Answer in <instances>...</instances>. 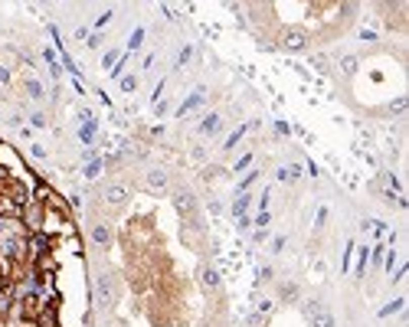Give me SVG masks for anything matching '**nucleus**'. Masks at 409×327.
Returning a JSON list of instances; mask_svg holds the SVG:
<instances>
[{
	"label": "nucleus",
	"instance_id": "2",
	"mask_svg": "<svg viewBox=\"0 0 409 327\" xmlns=\"http://www.w3.org/2000/svg\"><path fill=\"white\" fill-rule=\"evenodd\" d=\"M304 317L311 321V327H334L331 311H324L321 301H304Z\"/></svg>",
	"mask_w": 409,
	"mask_h": 327
},
{
	"label": "nucleus",
	"instance_id": "4",
	"mask_svg": "<svg viewBox=\"0 0 409 327\" xmlns=\"http://www.w3.org/2000/svg\"><path fill=\"white\" fill-rule=\"evenodd\" d=\"M174 210L180 213V216H190L193 210H197V200H193V193H187V190H180L177 197H174Z\"/></svg>",
	"mask_w": 409,
	"mask_h": 327
},
{
	"label": "nucleus",
	"instance_id": "10",
	"mask_svg": "<svg viewBox=\"0 0 409 327\" xmlns=\"http://www.w3.org/2000/svg\"><path fill=\"white\" fill-rule=\"evenodd\" d=\"M7 193H10V200H13L17 206H26V186H23V183L10 180V183H7Z\"/></svg>",
	"mask_w": 409,
	"mask_h": 327
},
{
	"label": "nucleus",
	"instance_id": "22",
	"mask_svg": "<svg viewBox=\"0 0 409 327\" xmlns=\"http://www.w3.org/2000/svg\"><path fill=\"white\" fill-rule=\"evenodd\" d=\"M134 88H138V79H134V75H124V79H121V92H134Z\"/></svg>",
	"mask_w": 409,
	"mask_h": 327
},
{
	"label": "nucleus",
	"instance_id": "24",
	"mask_svg": "<svg viewBox=\"0 0 409 327\" xmlns=\"http://www.w3.org/2000/svg\"><path fill=\"white\" fill-rule=\"evenodd\" d=\"M295 295H298V288H295V285H282V298H285V301H292Z\"/></svg>",
	"mask_w": 409,
	"mask_h": 327
},
{
	"label": "nucleus",
	"instance_id": "20",
	"mask_svg": "<svg viewBox=\"0 0 409 327\" xmlns=\"http://www.w3.org/2000/svg\"><path fill=\"white\" fill-rule=\"evenodd\" d=\"M79 134H82V141H92V134H95V121H85V124H82V131H79Z\"/></svg>",
	"mask_w": 409,
	"mask_h": 327
},
{
	"label": "nucleus",
	"instance_id": "18",
	"mask_svg": "<svg viewBox=\"0 0 409 327\" xmlns=\"http://www.w3.org/2000/svg\"><path fill=\"white\" fill-rule=\"evenodd\" d=\"M99 173H102V161L95 157V161H88V164H85V177H99Z\"/></svg>",
	"mask_w": 409,
	"mask_h": 327
},
{
	"label": "nucleus",
	"instance_id": "1",
	"mask_svg": "<svg viewBox=\"0 0 409 327\" xmlns=\"http://www.w3.org/2000/svg\"><path fill=\"white\" fill-rule=\"evenodd\" d=\"M118 291H121L118 275H112V272L99 275V282H95V304H99V308H112L118 301Z\"/></svg>",
	"mask_w": 409,
	"mask_h": 327
},
{
	"label": "nucleus",
	"instance_id": "23",
	"mask_svg": "<svg viewBox=\"0 0 409 327\" xmlns=\"http://www.w3.org/2000/svg\"><path fill=\"white\" fill-rule=\"evenodd\" d=\"M26 92H30L33 99H43V85H39V82H26Z\"/></svg>",
	"mask_w": 409,
	"mask_h": 327
},
{
	"label": "nucleus",
	"instance_id": "25",
	"mask_svg": "<svg viewBox=\"0 0 409 327\" xmlns=\"http://www.w3.org/2000/svg\"><path fill=\"white\" fill-rule=\"evenodd\" d=\"M249 164H252V154H246V157H239V161H236V167H233V170H246V167Z\"/></svg>",
	"mask_w": 409,
	"mask_h": 327
},
{
	"label": "nucleus",
	"instance_id": "12",
	"mask_svg": "<svg viewBox=\"0 0 409 327\" xmlns=\"http://www.w3.org/2000/svg\"><path fill=\"white\" fill-rule=\"evenodd\" d=\"M246 131H249V124H242V128H236V131H233V134H230V137H226V144H223V148H226V151H233V148H236V144H239V141H242V134H246Z\"/></svg>",
	"mask_w": 409,
	"mask_h": 327
},
{
	"label": "nucleus",
	"instance_id": "21",
	"mask_svg": "<svg viewBox=\"0 0 409 327\" xmlns=\"http://www.w3.org/2000/svg\"><path fill=\"white\" fill-rule=\"evenodd\" d=\"M141 43H144V30H134V33H131V39H128V50H138Z\"/></svg>",
	"mask_w": 409,
	"mask_h": 327
},
{
	"label": "nucleus",
	"instance_id": "11",
	"mask_svg": "<svg viewBox=\"0 0 409 327\" xmlns=\"http://www.w3.org/2000/svg\"><path fill=\"white\" fill-rule=\"evenodd\" d=\"M200 102H203V88H197V92H193L190 99H187L184 105H180V111H177V115H187V111H190V108H197Z\"/></svg>",
	"mask_w": 409,
	"mask_h": 327
},
{
	"label": "nucleus",
	"instance_id": "28",
	"mask_svg": "<svg viewBox=\"0 0 409 327\" xmlns=\"http://www.w3.org/2000/svg\"><path fill=\"white\" fill-rule=\"evenodd\" d=\"M255 226H259V229H265V226H268V210H262L259 216H255Z\"/></svg>",
	"mask_w": 409,
	"mask_h": 327
},
{
	"label": "nucleus",
	"instance_id": "9",
	"mask_svg": "<svg viewBox=\"0 0 409 327\" xmlns=\"http://www.w3.org/2000/svg\"><path fill=\"white\" fill-rule=\"evenodd\" d=\"M200 285H203L206 291H216V288H219V272H216V268H210V265H206L203 272H200Z\"/></svg>",
	"mask_w": 409,
	"mask_h": 327
},
{
	"label": "nucleus",
	"instance_id": "16",
	"mask_svg": "<svg viewBox=\"0 0 409 327\" xmlns=\"http://www.w3.org/2000/svg\"><path fill=\"white\" fill-rule=\"evenodd\" d=\"M386 111H390V115H399V111H406V95H399V99H393V102H390V108H386Z\"/></svg>",
	"mask_w": 409,
	"mask_h": 327
},
{
	"label": "nucleus",
	"instance_id": "30",
	"mask_svg": "<svg viewBox=\"0 0 409 327\" xmlns=\"http://www.w3.org/2000/svg\"><path fill=\"white\" fill-rule=\"evenodd\" d=\"M282 249H285V236H275V239H272V252H282Z\"/></svg>",
	"mask_w": 409,
	"mask_h": 327
},
{
	"label": "nucleus",
	"instance_id": "5",
	"mask_svg": "<svg viewBox=\"0 0 409 327\" xmlns=\"http://www.w3.org/2000/svg\"><path fill=\"white\" fill-rule=\"evenodd\" d=\"M92 242L99 249L112 246V229H108V222H95V226H92Z\"/></svg>",
	"mask_w": 409,
	"mask_h": 327
},
{
	"label": "nucleus",
	"instance_id": "7",
	"mask_svg": "<svg viewBox=\"0 0 409 327\" xmlns=\"http://www.w3.org/2000/svg\"><path fill=\"white\" fill-rule=\"evenodd\" d=\"M167 186V170H161V167H154V170H148V190H164Z\"/></svg>",
	"mask_w": 409,
	"mask_h": 327
},
{
	"label": "nucleus",
	"instance_id": "6",
	"mask_svg": "<svg viewBox=\"0 0 409 327\" xmlns=\"http://www.w3.org/2000/svg\"><path fill=\"white\" fill-rule=\"evenodd\" d=\"M282 46H285V50H304V46H308V36H304L301 30H288V33H282Z\"/></svg>",
	"mask_w": 409,
	"mask_h": 327
},
{
	"label": "nucleus",
	"instance_id": "3",
	"mask_svg": "<svg viewBox=\"0 0 409 327\" xmlns=\"http://www.w3.org/2000/svg\"><path fill=\"white\" fill-rule=\"evenodd\" d=\"M124 200H128V186L124 183H108L105 186V203L108 206H124Z\"/></svg>",
	"mask_w": 409,
	"mask_h": 327
},
{
	"label": "nucleus",
	"instance_id": "14",
	"mask_svg": "<svg viewBox=\"0 0 409 327\" xmlns=\"http://www.w3.org/2000/svg\"><path fill=\"white\" fill-rule=\"evenodd\" d=\"M341 72H344V75H353V72H357V56H344Z\"/></svg>",
	"mask_w": 409,
	"mask_h": 327
},
{
	"label": "nucleus",
	"instance_id": "29",
	"mask_svg": "<svg viewBox=\"0 0 409 327\" xmlns=\"http://www.w3.org/2000/svg\"><path fill=\"white\" fill-rule=\"evenodd\" d=\"M30 121H33V128H43V124H46V115H43V111H36Z\"/></svg>",
	"mask_w": 409,
	"mask_h": 327
},
{
	"label": "nucleus",
	"instance_id": "37",
	"mask_svg": "<svg viewBox=\"0 0 409 327\" xmlns=\"http://www.w3.org/2000/svg\"><path fill=\"white\" fill-rule=\"evenodd\" d=\"M268 278H272V268L265 265V268H262V272H259V282H268Z\"/></svg>",
	"mask_w": 409,
	"mask_h": 327
},
{
	"label": "nucleus",
	"instance_id": "8",
	"mask_svg": "<svg viewBox=\"0 0 409 327\" xmlns=\"http://www.w3.org/2000/svg\"><path fill=\"white\" fill-rule=\"evenodd\" d=\"M26 226H30V229L43 226V206H39V203H26Z\"/></svg>",
	"mask_w": 409,
	"mask_h": 327
},
{
	"label": "nucleus",
	"instance_id": "13",
	"mask_svg": "<svg viewBox=\"0 0 409 327\" xmlns=\"http://www.w3.org/2000/svg\"><path fill=\"white\" fill-rule=\"evenodd\" d=\"M246 210H249V193H239L236 203H233V213L236 216H246Z\"/></svg>",
	"mask_w": 409,
	"mask_h": 327
},
{
	"label": "nucleus",
	"instance_id": "31",
	"mask_svg": "<svg viewBox=\"0 0 409 327\" xmlns=\"http://www.w3.org/2000/svg\"><path fill=\"white\" fill-rule=\"evenodd\" d=\"M115 62H118V50H108V53H105V66L115 69Z\"/></svg>",
	"mask_w": 409,
	"mask_h": 327
},
{
	"label": "nucleus",
	"instance_id": "17",
	"mask_svg": "<svg viewBox=\"0 0 409 327\" xmlns=\"http://www.w3.org/2000/svg\"><path fill=\"white\" fill-rule=\"evenodd\" d=\"M399 308H403V298H396V301H390L386 308H380V317H386V314H396Z\"/></svg>",
	"mask_w": 409,
	"mask_h": 327
},
{
	"label": "nucleus",
	"instance_id": "35",
	"mask_svg": "<svg viewBox=\"0 0 409 327\" xmlns=\"http://www.w3.org/2000/svg\"><path fill=\"white\" fill-rule=\"evenodd\" d=\"M350 252H353V246H347V249H344V272L350 268Z\"/></svg>",
	"mask_w": 409,
	"mask_h": 327
},
{
	"label": "nucleus",
	"instance_id": "36",
	"mask_svg": "<svg viewBox=\"0 0 409 327\" xmlns=\"http://www.w3.org/2000/svg\"><path fill=\"white\" fill-rule=\"evenodd\" d=\"M85 43H88V46H92V50H95V46H99V43H102V36H99V33H92V36H88V39H85Z\"/></svg>",
	"mask_w": 409,
	"mask_h": 327
},
{
	"label": "nucleus",
	"instance_id": "33",
	"mask_svg": "<svg viewBox=\"0 0 409 327\" xmlns=\"http://www.w3.org/2000/svg\"><path fill=\"white\" fill-rule=\"evenodd\" d=\"M373 265H383V246L373 249Z\"/></svg>",
	"mask_w": 409,
	"mask_h": 327
},
{
	"label": "nucleus",
	"instance_id": "19",
	"mask_svg": "<svg viewBox=\"0 0 409 327\" xmlns=\"http://www.w3.org/2000/svg\"><path fill=\"white\" fill-rule=\"evenodd\" d=\"M7 311H10V295L7 288H0V317H7Z\"/></svg>",
	"mask_w": 409,
	"mask_h": 327
},
{
	"label": "nucleus",
	"instance_id": "26",
	"mask_svg": "<svg viewBox=\"0 0 409 327\" xmlns=\"http://www.w3.org/2000/svg\"><path fill=\"white\" fill-rule=\"evenodd\" d=\"M190 56H193V50H190V46H184V50H180V59H177V66H187V59H190Z\"/></svg>",
	"mask_w": 409,
	"mask_h": 327
},
{
	"label": "nucleus",
	"instance_id": "32",
	"mask_svg": "<svg viewBox=\"0 0 409 327\" xmlns=\"http://www.w3.org/2000/svg\"><path fill=\"white\" fill-rule=\"evenodd\" d=\"M246 324H249V327H255V324H262V314H259V311H252V314H249V317H246Z\"/></svg>",
	"mask_w": 409,
	"mask_h": 327
},
{
	"label": "nucleus",
	"instance_id": "34",
	"mask_svg": "<svg viewBox=\"0 0 409 327\" xmlns=\"http://www.w3.org/2000/svg\"><path fill=\"white\" fill-rule=\"evenodd\" d=\"M363 265H367V249H360V262H357V275L363 272Z\"/></svg>",
	"mask_w": 409,
	"mask_h": 327
},
{
	"label": "nucleus",
	"instance_id": "27",
	"mask_svg": "<svg viewBox=\"0 0 409 327\" xmlns=\"http://www.w3.org/2000/svg\"><path fill=\"white\" fill-rule=\"evenodd\" d=\"M249 226H252V219H249V216H236V229H242V232H246Z\"/></svg>",
	"mask_w": 409,
	"mask_h": 327
},
{
	"label": "nucleus",
	"instance_id": "38",
	"mask_svg": "<svg viewBox=\"0 0 409 327\" xmlns=\"http://www.w3.org/2000/svg\"><path fill=\"white\" fill-rule=\"evenodd\" d=\"M0 82H10V75H7V72H4V69H0Z\"/></svg>",
	"mask_w": 409,
	"mask_h": 327
},
{
	"label": "nucleus",
	"instance_id": "15",
	"mask_svg": "<svg viewBox=\"0 0 409 327\" xmlns=\"http://www.w3.org/2000/svg\"><path fill=\"white\" fill-rule=\"evenodd\" d=\"M219 128V115H206V121L200 124V131H203V134H210V131H216Z\"/></svg>",
	"mask_w": 409,
	"mask_h": 327
}]
</instances>
